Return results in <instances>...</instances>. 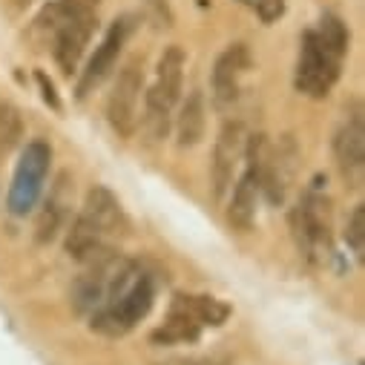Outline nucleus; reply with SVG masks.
Listing matches in <instances>:
<instances>
[{
  "instance_id": "f257e3e1",
  "label": "nucleus",
  "mask_w": 365,
  "mask_h": 365,
  "mask_svg": "<svg viewBox=\"0 0 365 365\" xmlns=\"http://www.w3.org/2000/svg\"><path fill=\"white\" fill-rule=\"evenodd\" d=\"M294 86L308 98H325L339 81L342 58L348 52V26L336 15H325L302 35Z\"/></svg>"
},
{
  "instance_id": "f03ea898",
  "label": "nucleus",
  "mask_w": 365,
  "mask_h": 365,
  "mask_svg": "<svg viewBox=\"0 0 365 365\" xmlns=\"http://www.w3.org/2000/svg\"><path fill=\"white\" fill-rule=\"evenodd\" d=\"M153 299H155L153 277L138 262L130 259L115 277V282L110 285L101 305L89 314V328L110 339L127 336L150 314Z\"/></svg>"
},
{
  "instance_id": "7ed1b4c3",
  "label": "nucleus",
  "mask_w": 365,
  "mask_h": 365,
  "mask_svg": "<svg viewBox=\"0 0 365 365\" xmlns=\"http://www.w3.org/2000/svg\"><path fill=\"white\" fill-rule=\"evenodd\" d=\"M130 230L127 216L118 205V199L107 187H93L83 199V207L78 219L72 222L66 233V253L78 262L89 259L98 250L115 247L118 239H124Z\"/></svg>"
},
{
  "instance_id": "20e7f679",
  "label": "nucleus",
  "mask_w": 365,
  "mask_h": 365,
  "mask_svg": "<svg viewBox=\"0 0 365 365\" xmlns=\"http://www.w3.org/2000/svg\"><path fill=\"white\" fill-rule=\"evenodd\" d=\"M230 317V308L213 297H173L167 322L153 334L155 342L173 345V342H196L205 328H216Z\"/></svg>"
},
{
  "instance_id": "39448f33",
  "label": "nucleus",
  "mask_w": 365,
  "mask_h": 365,
  "mask_svg": "<svg viewBox=\"0 0 365 365\" xmlns=\"http://www.w3.org/2000/svg\"><path fill=\"white\" fill-rule=\"evenodd\" d=\"M181 81H185V52L181 46H167L155 66V81L147 93V127L155 138H164L170 130L173 110L181 98Z\"/></svg>"
},
{
  "instance_id": "423d86ee",
  "label": "nucleus",
  "mask_w": 365,
  "mask_h": 365,
  "mask_svg": "<svg viewBox=\"0 0 365 365\" xmlns=\"http://www.w3.org/2000/svg\"><path fill=\"white\" fill-rule=\"evenodd\" d=\"M41 26H46L52 32V52L55 61L61 66L63 75H72L78 69V61L83 55V49L89 46V38L96 32L98 24V12H81V15H61L55 9V4H49L43 9V15L38 18Z\"/></svg>"
},
{
  "instance_id": "0eeeda50",
  "label": "nucleus",
  "mask_w": 365,
  "mask_h": 365,
  "mask_svg": "<svg viewBox=\"0 0 365 365\" xmlns=\"http://www.w3.org/2000/svg\"><path fill=\"white\" fill-rule=\"evenodd\" d=\"M49 164H52V147L46 141H29L26 150L21 153V161L15 167L12 175V187H9V213L15 216H26L35 210L43 185H46V175H49Z\"/></svg>"
},
{
  "instance_id": "6e6552de",
  "label": "nucleus",
  "mask_w": 365,
  "mask_h": 365,
  "mask_svg": "<svg viewBox=\"0 0 365 365\" xmlns=\"http://www.w3.org/2000/svg\"><path fill=\"white\" fill-rule=\"evenodd\" d=\"M127 262L130 259L121 256L115 247L98 250L89 259H83V270H81V277L75 279V288H72V305L81 317H89L101 305V299L107 297L110 285L115 282V277L124 270Z\"/></svg>"
},
{
  "instance_id": "1a4fd4ad",
  "label": "nucleus",
  "mask_w": 365,
  "mask_h": 365,
  "mask_svg": "<svg viewBox=\"0 0 365 365\" xmlns=\"http://www.w3.org/2000/svg\"><path fill=\"white\" fill-rule=\"evenodd\" d=\"M264 153H267V138L259 133V135H250L245 141V170L233 187V196H230V207H227V219L233 227L239 230H250L253 222H256V210H259V193H262V185H259V173H262V161H264Z\"/></svg>"
},
{
  "instance_id": "9d476101",
  "label": "nucleus",
  "mask_w": 365,
  "mask_h": 365,
  "mask_svg": "<svg viewBox=\"0 0 365 365\" xmlns=\"http://www.w3.org/2000/svg\"><path fill=\"white\" fill-rule=\"evenodd\" d=\"M291 227L297 247L305 259L317 262L331 253V216H328V199L317 190L305 193L302 202L291 210Z\"/></svg>"
},
{
  "instance_id": "9b49d317",
  "label": "nucleus",
  "mask_w": 365,
  "mask_h": 365,
  "mask_svg": "<svg viewBox=\"0 0 365 365\" xmlns=\"http://www.w3.org/2000/svg\"><path fill=\"white\" fill-rule=\"evenodd\" d=\"M141 93H144V61L135 58L118 72L107 101V118L113 130L124 138H130L141 124Z\"/></svg>"
},
{
  "instance_id": "f8f14e48",
  "label": "nucleus",
  "mask_w": 365,
  "mask_h": 365,
  "mask_svg": "<svg viewBox=\"0 0 365 365\" xmlns=\"http://www.w3.org/2000/svg\"><path fill=\"white\" fill-rule=\"evenodd\" d=\"M297 170H299V147H297L294 135H282L277 147L267 144L262 173H259V185L270 205H282L288 199L294 181H297Z\"/></svg>"
},
{
  "instance_id": "ddd939ff",
  "label": "nucleus",
  "mask_w": 365,
  "mask_h": 365,
  "mask_svg": "<svg viewBox=\"0 0 365 365\" xmlns=\"http://www.w3.org/2000/svg\"><path fill=\"white\" fill-rule=\"evenodd\" d=\"M130 32H133V21H130V18H118V21L107 29V35H104V41L98 43L96 55L89 58L86 69H83L81 78H78V89H75V93H78L81 101H83L89 93H96V89L104 83V78L113 72V66L118 63V55H121L124 43H127Z\"/></svg>"
},
{
  "instance_id": "4468645a",
  "label": "nucleus",
  "mask_w": 365,
  "mask_h": 365,
  "mask_svg": "<svg viewBox=\"0 0 365 365\" xmlns=\"http://www.w3.org/2000/svg\"><path fill=\"white\" fill-rule=\"evenodd\" d=\"M334 155H336L339 173L348 181V187L359 190L362 187V173H365V121H362L359 107L336 130Z\"/></svg>"
},
{
  "instance_id": "2eb2a0df",
  "label": "nucleus",
  "mask_w": 365,
  "mask_h": 365,
  "mask_svg": "<svg viewBox=\"0 0 365 365\" xmlns=\"http://www.w3.org/2000/svg\"><path fill=\"white\" fill-rule=\"evenodd\" d=\"M250 69V49L245 43L227 46L213 63V101L219 110H227L239 101L242 81Z\"/></svg>"
},
{
  "instance_id": "dca6fc26",
  "label": "nucleus",
  "mask_w": 365,
  "mask_h": 365,
  "mask_svg": "<svg viewBox=\"0 0 365 365\" xmlns=\"http://www.w3.org/2000/svg\"><path fill=\"white\" fill-rule=\"evenodd\" d=\"M245 127L239 121H227L216 138L213 150V196L225 199V193L233 187V173L245 158Z\"/></svg>"
},
{
  "instance_id": "f3484780",
  "label": "nucleus",
  "mask_w": 365,
  "mask_h": 365,
  "mask_svg": "<svg viewBox=\"0 0 365 365\" xmlns=\"http://www.w3.org/2000/svg\"><path fill=\"white\" fill-rule=\"evenodd\" d=\"M69 205H72V185H69V175L61 173L58 181H55V187L49 190V199H46L41 216H38V225H35L38 242H52L58 236V230H61V225L66 219Z\"/></svg>"
},
{
  "instance_id": "a211bd4d",
  "label": "nucleus",
  "mask_w": 365,
  "mask_h": 365,
  "mask_svg": "<svg viewBox=\"0 0 365 365\" xmlns=\"http://www.w3.org/2000/svg\"><path fill=\"white\" fill-rule=\"evenodd\" d=\"M175 135L178 147H193L205 135V98L202 93H190L187 101L181 104L178 121H175Z\"/></svg>"
},
{
  "instance_id": "6ab92c4d",
  "label": "nucleus",
  "mask_w": 365,
  "mask_h": 365,
  "mask_svg": "<svg viewBox=\"0 0 365 365\" xmlns=\"http://www.w3.org/2000/svg\"><path fill=\"white\" fill-rule=\"evenodd\" d=\"M24 135V121L21 113L9 104V101H0V155H6Z\"/></svg>"
},
{
  "instance_id": "aec40b11",
  "label": "nucleus",
  "mask_w": 365,
  "mask_h": 365,
  "mask_svg": "<svg viewBox=\"0 0 365 365\" xmlns=\"http://www.w3.org/2000/svg\"><path fill=\"white\" fill-rule=\"evenodd\" d=\"M345 245L354 250L356 259H362V253H365V205H356L354 213L348 216V225H345Z\"/></svg>"
},
{
  "instance_id": "412c9836",
  "label": "nucleus",
  "mask_w": 365,
  "mask_h": 365,
  "mask_svg": "<svg viewBox=\"0 0 365 365\" xmlns=\"http://www.w3.org/2000/svg\"><path fill=\"white\" fill-rule=\"evenodd\" d=\"M247 9H253L264 24H273L279 21L282 12H285V0H242Z\"/></svg>"
},
{
  "instance_id": "4be33fe9",
  "label": "nucleus",
  "mask_w": 365,
  "mask_h": 365,
  "mask_svg": "<svg viewBox=\"0 0 365 365\" xmlns=\"http://www.w3.org/2000/svg\"><path fill=\"white\" fill-rule=\"evenodd\" d=\"M101 0H55V9L61 15H81V12H98Z\"/></svg>"
},
{
  "instance_id": "5701e85b",
  "label": "nucleus",
  "mask_w": 365,
  "mask_h": 365,
  "mask_svg": "<svg viewBox=\"0 0 365 365\" xmlns=\"http://www.w3.org/2000/svg\"><path fill=\"white\" fill-rule=\"evenodd\" d=\"M38 83H41V89H43V101H46V104H52V107L58 110V107H61V101H58V96H55L52 81H49L43 72H38Z\"/></svg>"
},
{
  "instance_id": "b1692460",
  "label": "nucleus",
  "mask_w": 365,
  "mask_h": 365,
  "mask_svg": "<svg viewBox=\"0 0 365 365\" xmlns=\"http://www.w3.org/2000/svg\"><path fill=\"white\" fill-rule=\"evenodd\" d=\"M170 365H216L213 359H178V362H170Z\"/></svg>"
}]
</instances>
